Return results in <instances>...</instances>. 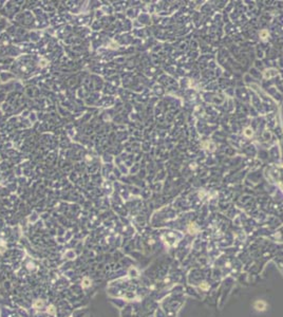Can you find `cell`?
I'll list each match as a JSON object with an SVG mask.
<instances>
[{"label": "cell", "mask_w": 283, "mask_h": 317, "mask_svg": "<svg viewBox=\"0 0 283 317\" xmlns=\"http://www.w3.org/2000/svg\"><path fill=\"white\" fill-rule=\"evenodd\" d=\"M89 285H90V280H89L88 278L84 279V281H82V287H89Z\"/></svg>", "instance_id": "6da1fadb"}, {"label": "cell", "mask_w": 283, "mask_h": 317, "mask_svg": "<svg viewBox=\"0 0 283 317\" xmlns=\"http://www.w3.org/2000/svg\"><path fill=\"white\" fill-rule=\"evenodd\" d=\"M43 306V302L42 301H36L35 303H34V308H41V306Z\"/></svg>", "instance_id": "7a4b0ae2"}, {"label": "cell", "mask_w": 283, "mask_h": 317, "mask_svg": "<svg viewBox=\"0 0 283 317\" xmlns=\"http://www.w3.org/2000/svg\"><path fill=\"white\" fill-rule=\"evenodd\" d=\"M48 313H50V314H55V310H54V306H50L48 308Z\"/></svg>", "instance_id": "3957f363"}]
</instances>
